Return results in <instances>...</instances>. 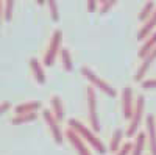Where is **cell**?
Masks as SVG:
<instances>
[{"label":"cell","mask_w":156,"mask_h":155,"mask_svg":"<svg viewBox=\"0 0 156 155\" xmlns=\"http://www.w3.org/2000/svg\"><path fill=\"white\" fill-rule=\"evenodd\" d=\"M115 5H117L115 0H108V2H101V3H100V14H106V13H108L112 6H115Z\"/></svg>","instance_id":"cb8c5ba5"},{"label":"cell","mask_w":156,"mask_h":155,"mask_svg":"<svg viewBox=\"0 0 156 155\" xmlns=\"http://www.w3.org/2000/svg\"><path fill=\"white\" fill-rule=\"evenodd\" d=\"M39 108H42V103L39 100H30V102H23L14 107L16 114H25V113H36Z\"/></svg>","instance_id":"4fadbf2b"},{"label":"cell","mask_w":156,"mask_h":155,"mask_svg":"<svg viewBox=\"0 0 156 155\" xmlns=\"http://www.w3.org/2000/svg\"><path fill=\"white\" fill-rule=\"evenodd\" d=\"M87 8H89L90 11H94V9L97 8V2H89V3H87Z\"/></svg>","instance_id":"83f0119b"},{"label":"cell","mask_w":156,"mask_h":155,"mask_svg":"<svg viewBox=\"0 0 156 155\" xmlns=\"http://www.w3.org/2000/svg\"><path fill=\"white\" fill-rule=\"evenodd\" d=\"M59 57H61V63H62L64 71L72 72V71H73V61H72V55H70L69 49L62 47V49L59 50Z\"/></svg>","instance_id":"ac0fdd59"},{"label":"cell","mask_w":156,"mask_h":155,"mask_svg":"<svg viewBox=\"0 0 156 155\" xmlns=\"http://www.w3.org/2000/svg\"><path fill=\"white\" fill-rule=\"evenodd\" d=\"M154 47H156V30H154V31L147 38V39L144 41V44H142V46H140V49H139V54H137V55H139L142 60H144V58L150 54V52H151Z\"/></svg>","instance_id":"5bb4252c"},{"label":"cell","mask_w":156,"mask_h":155,"mask_svg":"<svg viewBox=\"0 0 156 155\" xmlns=\"http://www.w3.org/2000/svg\"><path fill=\"white\" fill-rule=\"evenodd\" d=\"M51 113H53V116L58 119V121H62L64 116H66V113H64V105H62V100L59 96H51Z\"/></svg>","instance_id":"9a60e30c"},{"label":"cell","mask_w":156,"mask_h":155,"mask_svg":"<svg viewBox=\"0 0 156 155\" xmlns=\"http://www.w3.org/2000/svg\"><path fill=\"white\" fill-rule=\"evenodd\" d=\"M142 88L144 89H154L156 88V79H148L142 82Z\"/></svg>","instance_id":"d4e9b609"},{"label":"cell","mask_w":156,"mask_h":155,"mask_svg":"<svg viewBox=\"0 0 156 155\" xmlns=\"http://www.w3.org/2000/svg\"><path fill=\"white\" fill-rule=\"evenodd\" d=\"M9 108H11V103H9L8 100H5V102H0V116H2L3 113H6Z\"/></svg>","instance_id":"484cf974"},{"label":"cell","mask_w":156,"mask_h":155,"mask_svg":"<svg viewBox=\"0 0 156 155\" xmlns=\"http://www.w3.org/2000/svg\"><path fill=\"white\" fill-rule=\"evenodd\" d=\"M37 118V113H25V114H16L9 119L11 124H25V122H33Z\"/></svg>","instance_id":"d6986e66"},{"label":"cell","mask_w":156,"mask_h":155,"mask_svg":"<svg viewBox=\"0 0 156 155\" xmlns=\"http://www.w3.org/2000/svg\"><path fill=\"white\" fill-rule=\"evenodd\" d=\"M154 60H156V47L150 52V54H148L144 60H142L140 66H139V68H137V71L134 72V77H133V80H134V82H144V77L147 75L148 69L153 66Z\"/></svg>","instance_id":"ba28073f"},{"label":"cell","mask_w":156,"mask_h":155,"mask_svg":"<svg viewBox=\"0 0 156 155\" xmlns=\"http://www.w3.org/2000/svg\"><path fill=\"white\" fill-rule=\"evenodd\" d=\"M2 20H3V2H0V27H2Z\"/></svg>","instance_id":"4316f807"},{"label":"cell","mask_w":156,"mask_h":155,"mask_svg":"<svg viewBox=\"0 0 156 155\" xmlns=\"http://www.w3.org/2000/svg\"><path fill=\"white\" fill-rule=\"evenodd\" d=\"M122 138H123V130L122 128H115L114 133L111 135V143H109V152L117 153V150L122 146Z\"/></svg>","instance_id":"e0dca14e"},{"label":"cell","mask_w":156,"mask_h":155,"mask_svg":"<svg viewBox=\"0 0 156 155\" xmlns=\"http://www.w3.org/2000/svg\"><path fill=\"white\" fill-rule=\"evenodd\" d=\"M66 138L69 139V143L75 147V150L78 152V155H92V153H90V150L87 149V146L84 144L83 138L78 135L76 132H73L72 128H67V130H66Z\"/></svg>","instance_id":"9c48e42d"},{"label":"cell","mask_w":156,"mask_h":155,"mask_svg":"<svg viewBox=\"0 0 156 155\" xmlns=\"http://www.w3.org/2000/svg\"><path fill=\"white\" fill-rule=\"evenodd\" d=\"M30 68H31V72L34 75V80L37 83L44 85L47 82V77H45V72H44V68H42L41 61H39L37 58H34V57L30 58Z\"/></svg>","instance_id":"7c38bea8"},{"label":"cell","mask_w":156,"mask_h":155,"mask_svg":"<svg viewBox=\"0 0 156 155\" xmlns=\"http://www.w3.org/2000/svg\"><path fill=\"white\" fill-rule=\"evenodd\" d=\"M131 150H133V143H129V141H126L125 144L120 146V149L117 150L115 155H131Z\"/></svg>","instance_id":"603a6c76"},{"label":"cell","mask_w":156,"mask_h":155,"mask_svg":"<svg viewBox=\"0 0 156 155\" xmlns=\"http://www.w3.org/2000/svg\"><path fill=\"white\" fill-rule=\"evenodd\" d=\"M80 72H81V75L84 77V79H87L90 83H92L95 88H100V91H103L105 94H108L109 97H115V89L106 82V80H103V79H100V77L90 69V68H87V66H81V69H80Z\"/></svg>","instance_id":"3957f363"},{"label":"cell","mask_w":156,"mask_h":155,"mask_svg":"<svg viewBox=\"0 0 156 155\" xmlns=\"http://www.w3.org/2000/svg\"><path fill=\"white\" fill-rule=\"evenodd\" d=\"M145 141H147V135L144 132H139L133 141V150L131 155H142L144 152V146H145Z\"/></svg>","instance_id":"2e32d148"},{"label":"cell","mask_w":156,"mask_h":155,"mask_svg":"<svg viewBox=\"0 0 156 155\" xmlns=\"http://www.w3.org/2000/svg\"><path fill=\"white\" fill-rule=\"evenodd\" d=\"M86 102H87V114H89V122L94 132H100V119L97 113V93L94 86L86 88Z\"/></svg>","instance_id":"7a4b0ae2"},{"label":"cell","mask_w":156,"mask_h":155,"mask_svg":"<svg viewBox=\"0 0 156 155\" xmlns=\"http://www.w3.org/2000/svg\"><path fill=\"white\" fill-rule=\"evenodd\" d=\"M12 9H14V0H6V2H3V19L5 20L12 19Z\"/></svg>","instance_id":"44dd1931"},{"label":"cell","mask_w":156,"mask_h":155,"mask_svg":"<svg viewBox=\"0 0 156 155\" xmlns=\"http://www.w3.org/2000/svg\"><path fill=\"white\" fill-rule=\"evenodd\" d=\"M147 127V141L150 146V155H156V118L153 114H148L145 119Z\"/></svg>","instance_id":"30bf717a"},{"label":"cell","mask_w":156,"mask_h":155,"mask_svg":"<svg viewBox=\"0 0 156 155\" xmlns=\"http://www.w3.org/2000/svg\"><path fill=\"white\" fill-rule=\"evenodd\" d=\"M134 110V100H133V88L125 86L122 89V114L125 119H131Z\"/></svg>","instance_id":"52a82bcc"},{"label":"cell","mask_w":156,"mask_h":155,"mask_svg":"<svg viewBox=\"0 0 156 155\" xmlns=\"http://www.w3.org/2000/svg\"><path fill=\"white\" fill-rule=\"evenodd\" d=\"M42 116H44V121H45V124L48 125V128H50V133H51V136H53V139H55V143L56 144H62V141H64V135H62V130H61V127H59V121L53 116V113H51L48 108H45V110H42Z\"/></svg>","instance_id":"8992f818"},{"label":"cell","mask_w":156,"mask_h":155,"mask_svg":"<svg viewBox=\"0 0 156 155\" xmlns=\"http://www.w3.org/2000/svg\"><path fill=\"white\" fill-rule=\"evenodd\" d=\"M67 124H69V128H72L73 132H76L81 138H84V139H86L87 143L92 146L97 152H100L101 155L108 152V150H106V146L103 144V141H101V139H100L92 130H90L87 125H84L83 122H80V121L75 119V118H70V119L67 121Z\"/></svg>","instance_id":"6da1fadb"},{"label":"cell","mask_w":156,"mask_h":155,"mask_svg":"<svg viewBox=\"0 0 156 155\" xmlns=\"http://www.w3.org/2000/svg\"><path fill=\"white\" fill-rule=\"evenodd\" d=\"M47 6H48V9H50V17H51V20L58 22V20H59V9H58V3L55 2V0H48V2H47Z\"/></svg>","instance_id":"7402d4cb"},{"label":"cell","mask_w":156,"mask_h":155,"mask_svg":"<svg viewBox=\"0 0 156 155\" xmlns=\"http://www.w3.org/2000/svg\"><path fill=\"white\" fill-rule=\"evenodd\" d=\"M156 9V3L154 2H147L145 5H144V8L140 9V13H139V20H142V22H147L148 19H150V16L153 14V11Z\"/></svg>","instance_id":"ffe728a7"},{"label":"cell","mask_w":156,"mask_h":155,"mask_svg":"<svg viewBox=\"0 0 156 155\" xmlns=\"http://www.w3.org/2000/svg\"><path fill=\"white\" fill-rule=\"evenodd\" d=\"M61 41H62V31L55 30L53 35L50 38V42L47 46V50L44 54V64L45 66H53V63L56 60V55L61 50Z\"/></svg>","instance_id":"277c9868"},{"label":"cell","mask_w":156,"mask_h":155,"mask_svg":"<svg viewBox=\"0 0 156 155\" xmlns=\"http://www.w3.org/2000/svg\"><path fill=\"white\" fill-rule=\"evenodd\" d=\"M154 27H156V9L153 11V14L150 16V19H148L147 22H144L142 28L137 31V39H139V41H145L147 38L154 31Z\"/></svg>","instance_id":"8fae6325"},{"label":"cell","mask_w":156,"mask_h":155,"mask_svg":"<svg viewBox=\"0 0 156 155\" xmlns=\"http://www.w3.org/2000/svg\"><path fill=\"white\" fill-rule=\"evenodd\" d=\"M144 107H145V97L139 94L137 100L134 102V110H133V116L129 119V125L126 128V135L128 136H134L137 133V128L140 125L142 121V116H144Z\"/></svg>","instance_id":"5b68a950"}]
</instances>
